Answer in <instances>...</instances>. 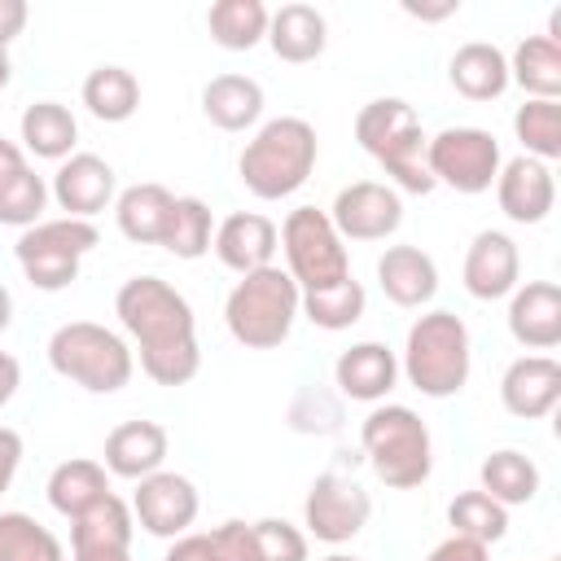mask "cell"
<instances>
[{
  "instance_id": "obj_16",
  "label": "cell",
  "mask_w": 561,
  "mask_h": 561,
  "mask_svg": "<svg viewBox=\"0 0 561 561\" xmlns=\"http://www.w3.org/2000/svg\"><path fill=\"white\" fill-rule=\"evenodd\" d=\"M495 202L513 224H543L557 206V180L552 167L539 158H508L495 175Z\"/></svg>"
},
{
  "instance_id": "obj_53",
  "label": "cell",
  "mask_w": 561,
  "mask_h": 561,
  "mask_svg": "<svg viewBox=\"0 0 561 561\" xmlns=\"http://www.w3.org/2000/svg\"><path fill=\"white\" fill-rule=\"evenodd\" d=\"M552 561H557V557H552Z\"/></svg>"
},
{
  "instance_id": "obj_30",
  "label": "cell",
  "mask_w": 561,
  "mask_h": 561,
  "mask_svg": "<svg viewBox=\"0 0 561 561\" xmlns=\"http://www.w3.org/2000/svg\"><path fill=\"white\" fill-rule=\"evenodd\" d=\"M48 504L61 513V517H79L88 513L96 500L110 495V473L101 460H88V456H75V460H61L53 473H48V486H44Z\"/></svg>"
},
{
  "instance_id": "obj_4",
  "label": "cell",
  "mask_w": 561,
  "mask_h": 561,
  "mask_svg": "<svg viewBox=\"0 0 561 561\" xmlns=\"http://www.w3.org/2000/svg\"><path fill=\"white\" fill-rule=\"evenodd\" d=\"M469 368H473V342H469V324L456 311H425L408 324L399 373L408 377L412 390H421L425 399H451L465 390Z\"/></svg>"
},
{
  "instance_id": "obj_36",
  "label": "cell",
  "mask_w": 561,
  "mask_h": 561,
  "mask_svg": "<svg viewBox=\"0 0 561 561\" xmlns=\"http://www.w3.org/2000/svg\"><path fill=\"white\" fill-rule=\"evenodd\" d=\"M447 522H451V535L478 539V543H486V548L508 535V508L495 504L486 491H460V495L447 504Z\"/></svg>"
},
{
  "instance_id": "obj_42",
  "label": "cell",
  "mask_w": 561,
  "mask_h": 561,
  "mask_svg": "<svg viewBox=\"0 0 561 561\" xmlns=\"http://www.w3.org/2000/svg\"><path fill=\"white\" fill-rule=\"evenodd\" d=\"M162 561H219V552H215L210 530H206V535L188 530V535L171 539V548H167V557H162Z\"/></svg>"
},
{
  "instance_id": "obj_6",
  "label": "cell",
  "mask_w": 561,
  "mask_h": 561,
  "mask_svg": "<svg viewBox=\"0 0 561 561\" xmlns=\"http://www.w3.org/2000/svg\"><path fill=\"white\" fill-rule=\"evenodd\" d=\"M359 447L390 491H412L434 473V443L430 425L408 403H373L359 425Z\"/></svg>"
},
{
  "instance_id": "obj_12",
  "label": "cell",
  "mask_w": 561,
  "mask_h": 561,
  "mask_svg": "<svg viewBox=\"0 0 561 561\" xmlns=\"http://www.w3.org/2000/svg\"><path fill=\"white\" fill-rule=\"evenodd\" d=\"M197 508H202V495H197L193 478L171 473V469H158V473L140 478L136 491H131V517L153 539L188 535V526L197 522Z\"/></svg>"
},
{
  "instance_id": "obj_48",
  "label": "cell",
  "mask_w": 561,
  "mask_h": 561,
  "mask_svg": "<svg viewBox=\"0 0 561 561\" xmlns=\"http://www.w3.org/2000/svg\"><path fill=\"white\" fill-rule=\"evenodd\" d=\"M26 167V153H22V145H13V140H4L0 136V184L9 180V175H18Z\"/></svg>"
},
{
  "instance_id": "obj_39",
  "label": "cell",
  "mask_w": 561,
  "mask_h": 561,
  "mask_svg": "<svg viewBox=\"0 0 561 561\" xmlns=\"http://www.w3.org/2000/svg\"><path fill=\"white\" fill-rule=\"evenodd\" d=\"M44 206H48V184H44V175L31 171V162L0 184V224L26 232L44 219Z\"/></svg>"
},
{
  "instance_id": "obj_35",
  "label": "cell",
  "mask_w": 561,
  "mask_h": 561,
  "mask_svg": "<svg viewBox=\"0 0 561 561\" xmlns=\"http://www.w3.org/2000/svg\"><path fill=\"white\" fill-rule=\"evenodd\" d=\"M0 561H66L61 539L31 513H0Z\"/></svg>"
},
{
  "instance_id": "obj_1",
  "label": "cell",
  "mask_w": 561,
  "mask_h": 561,
  "mask_svg": "<svg viewBox=\"0 0 561 561\" xmlns=\"http://www.w3.org/2000/svg\"><path fill=\"white\" fill-rule=\"evenodd\" d=\"M114 316L140 351V373L153 386H188L202 368L197 320L188 298L162 276H131L114 294Z\"/></svg>"
},
{
  "instance_id": "obj_27",
  "label": "cell",
  "mask_w": 561,
  "mask_h": 561,
  "mask_svg": "<svg viewBox=\"0 0 561 561\" xmlns=\"http://www.w3.org/2000/svg\"><path fill=\"white\" fill-rule=\"evenodd\" d=\"M18 131H22V153L48 158V162H66L79 145V118L61 101L26 105L22 118H18Z\"/></svg>"
},
{
  "instance_id": "obj_23",
  "label": "cell",
  "mask_w": 561,
  "mask_h": 561,
  "mask_svg": "<svg viewBox=\"0 0 561 561\" xmlns=\"http://www.w3.org/2000/svg\"><path fill=\"white\" fill-rule=\"evenodd\" d=\"M267 44L280 61L289 66H307L324 53L329 44V22L316 4H280L272 18H267Z\"/></svg>"
},
{
  "instance_id": "obj_11",
  "label": "cell",
  "mask_w": 561,
  "mask_h": 561,
  "mask_svg": "<svg viewBox=\"0 0 561 561\" xmlns=\"http://www.w3.org/2000/svg\"><path fill=\"white\" fill-rule=\"evenodd\" d=\"M373 517V495L346 473H320L302 500V526L320 543H351Z\"/></svg>"
},
{
  "instance_id": "obj_2",
  "label": "cell",
  "mask_w": 561,
  "mask_h": 561,
  "mask_svg": "<svg viewBox=\"0 0 561 561\" xmlns=\"http://www.w3.org/2000/svg\"><path fill=\"white\" fill-rule=\"evenodd\" d=\"M316 158H320L316 127L298 114H280L259 123V131L245 140L237 158V175L259 202H280L311 180Z\"/></svg>"
},
{
  "instance_id": "obj_28",
  "label": "cell",
  "mask_w": 561,
  "mask_h": 561,
  "mask_svg": "<svg viewBox=\"0 0 561 561\" xmlns=\"http://www.w3.org/2000/svg\"><path fill=\"white\" fill-rule=\"evenodd\" d=\"M171 202H175V193L162 188V184H127L114 197L118 232L127 241H136V245H162V232H167V219H171Z\"/></svg>"
},
{
  "instance_id": "obj_46",
  "label": "cell",
  "mask_w": 561,
  "mask_h": 561,
  "mask_svg": "<svg viewBox=\"0 0 561 561\" xmlns=\"http://www.w3.org/2000/svg\"><path fill=\"white\" fill-rule=\"evenodd\" d=\"M18 386H22V364L9 351H0V408H9V399L18 394Z\"/></svg>"
},
{
  "instance_id": "obj_15",
  "label": "cell",
  "mask_w": 561,
  "mask_h": 561,
  "mask_svg": "<svg viewBox=\"0 0 561 561\" xmlns=\"http://www.w3.org/2000/svg\"><path fill=\"white\" fill-rule=\"evenodd\" d=\"M460 280H465L469 298H478V302L508 298L522 285V250H517V241L508 232H500V228H482L465 250Z\"/></svg>"
},
{
  "instance_id": "obj_14",
  "label": "cell",
  "mask_w": 561,
  "mask_h": 561,
  "mask_svg": "<svg viewBox=\"0 0 561 561\" xmlns=\"http://www.w3.org/2000/svg\"><path fill=\"white\" fill-rule=\"evenodd\" d=\"M48 197L70 215V219H92L118 197V175L101 153L75 149L66 162H57Z\"/></svg>"
},
{
  "instance_id": "obj_10",
  "label": "cell",
  "mask_w": 561,
  "mask_h": 561,
  "mask_svg": "<svg viewBox=\"0 0 561 561\" xmlns=\"http://www.w3.org/2000/svg\"><path fill=\"white\" fill-rule=\"evenodd\" d=\"M425 167H430L434 184H447V188L473 197L495 184L504 153L486 127H443L438 136L425 140Z\"/></svg>"
},
{
  "instance_id": "obj_17",
  "label": "cell",
  "mask_w": 561,
  "mask_h": 561,
  "mask_svg": "<svg viewBox=\"0 0 561 561\" xmlns=\"http://www.w3.org/2000/svg\"><path fill=\"white\" fill-rule=\"evenodd\" d=\"M210 250H215V259H219L228 272L245 276V272L272 267V259H276V250H280V232H276V224H272L267 215H259V210H237V215H228L224 224H215Z\"/></svg>"
},
{
  "instance_id": "obj_20",
  "label": "cell",
  "mask_w": 561,
  "mask_h": 561,
  "mask_svg": "<svg viewBox=\"0 0 561 561\" xmlns=\"http://www.w3.org/2000/svg\"><path fill=\"white\" fill-rule=\"evenodd\" d=\"M557 399H561V364L552 355H517L500 377V403L522 421L548 416Z\"/></svg>"
},
{
  "instance_id": "obj_19",
  "label": "cell",
  "mask_w": 561,
  "mask_h": 561,
  "mask_svg": "<svg viewBox=\"0 0 561 561\" xmlns=\"http://www.w3.org/2000/svg\"><path fill=\"white\" fill-rule=\"evenodd\" d=\"M333 386L342 399L381 403L399 386V355L386 342H355L333 359Z\"/></svg>"
},
{
  "instance_id": "obj_44",
  "label": "cell",
  "mask_w": 561,
  "mask_h": 561,
  "mask_svg": "<svg viewBox=\"0 0 561 561\" xmlns=\"http://www.w3.org/2000/svg\"><path fill=\"white\" fill-rule=\"evenodd\" d=\"M18 465H22V434L13 425H0V495L13 486Z\"/></svg>"
},
{
  "instance_id": "obj_32",
  "label": "cell",
  "mask_w": 561,
  "mask_h": 561,
  "mask_svg": "<svg viewBox=\"0 0 561 561\" xmlns=\"http://www.w3.org/2000/svg\"><path fill=\"white\" fill-rule=\"evenodd\" d=\"M267 4L263 0H215L206 9V31L228 53H250L267 39Z\"/></svg>"
},
{
  "instance_id": "obj_45",
  "label": "cell",
  "mask_w": 561,
  "mask_h": 561,
  "mask_svg": "<svg viewBox=\"0 0 561 561\" xmlns=\"http://www.w3.org/2000/svg\"><path fill=\"white\" fill-rule=\"evenodd\" d=\"M26 18H31L26 0H0V48H9L26 31Z\"/></svg>"
},
{
  "instance_id": "obj_37",
  "label": "cell",
  "mask_w": 561,
  "mask_h": 561,
  "mask_svg": "<svg viewBox=\"0 0 561 561\" xmlns=\"http://www.w3.org/2000/svg\"><path fill=\"white\" fill-rule=\"evenodd\" d=\"M513 136L522 140L526 158L539 162H557L561 158V105L557 101H526L513 114Z\"/></svg>"
},
{
  "instance_id": "obj_47",
  "label": "cell",
  "mask_w": 561,
  "mask_h": 561,
  "mask_svg": "<svg viewBox=\"0 0 561 561\" xmlns=\"http://www.w3.org/2000/svg\"><path fill=\"white\" fill-rule=\"evenodd\" d=\"M403 13L408 18H421V22H443V18L460 13V0H443V4H408L403 0Z\"/></svg>"
},
{
  "instance_id": "obj_9",
  "label": "cell",
  "mask_w": 561,
  "mask_h": 561,
  "mask_svg": "<svg viewBox=\"0 0 561 561\" xmlns=\"http://www.w3.org/2000/svg\"><path fill=\"white\" fill-rule=\"evenodd\" d=\"M96 241H101V232L92 219H70V215L39 219L35 228H26L18 237L13 259L35 289L57 294L79 276V263H83V254L96 250Z\"/></svg>"
},
{
  "instance_id": "obj_38",
  "label": "cell",
  "mask_w": 561,
  "mask_h": 561,
  "mask_svg": "<svg viewBox=\"0 0 561 561\" xmlns=\"http://www.w3.org/2000/svg\"><path fill=\"white\" fill-rule=\"evenodd\" d=\"M364 307H368V294H364V285H359L355 276H346V280L333 285V289L302 294V316H307L316 329H324V333H342V329L359 324V320H364Z\"/></svg>"
},
{
  "instance_id": "obj_21",
  "label": "cell",
  "mask_w": 561,
  "mask_h": 561,
  "mask_svg": "<svg viewBox=\"0 0 561 561\" xmlns=\"http://www.w3.org/2000/svg\"><path fill=\"white\" fill-rule=\"evenodd\" d=\"M171 451V438L158 421H123L105 434V451H101V465L110 478H127V482H140L149 473L162 469Z\"/></svg>"
},
{
  "instance_id": "obj_50",
  "label": "cell",
  "mask_w": 561,
  "mask_h": 561,
  "mask_svg": "<svg viewBox=\"0 0 561 561\" xmlns=\"http://www.w3.org/2000/svg\"><path fill=\"white\" fill-rule=\"evenodd\" d=\"M9 324H13V294L0 285V333H4Z\"/></svg>"
},
{
  "instance_id": "obj_41",
  "label": "cell",
  "mask_w": 561,
  "mask_h": 561,
  "mask_svg": "<svg viewBox=\"0 0 561 561\" xmlns=\"http://www.w3.org/2000/svg\"><path fill=\"white\" fill-rule=\"evenodd\" d=\"M210 539H215V552H219V561H250V522H219L215 530H210Z\"/></svg>"
},
{
  "instance_id": "obj_49",
  "label": "cell",
  "mask_w": 561,
  "mask_h": 561,
  "mask_svg": "<svg viewBox=\"0 0 561 561\" xmlns=\"http://www.w3.org/2000/svg\"><path fill=\"white\" fill-rule=\"evenodd\" d=\"M70 561H131V552H70Z\"/></svg>"
},
{
  "instance_id": "obj_26",
  "label": "cell",
  "mask_w": 561,
  "mask_h": 561,
  "mask_svg": "<svg viewBox=\"0 0 561 561\" xmlns=\"http://www.w3.org/2000/svg\"><path fill=\"white\" fill-rule=\"evenodd\" d=\"M202 114L219 131H245L263 118V88L250 75H215L202 88Z\"/></svg>"
},
{
  "instance_id": "obj_7",
  "label": "cell",
  "mask_w": 561,
  "mask_h": 561,
  "mask_svg": "<svg viewBox=\"0 0 561 561\" xmlns=\"http://www.w3.org/2000/svg\"><path fill=\"white\" fill-rule=\"evenodd\" d=\"M48 364L57 377L75 381L88 394H118L136 373V355L127 337L96 320L57 324L48 337Z\"/></svg>"
},
{
  "instance_id": "obj_52",
  "label": "cell",
  "mask_w": 561,
  "mask_h": 561,
  "mask_svg": "<svg viewBox=\"0 0 561 561\" xmlns=\"http://www.w3.org/2000/svg\"><path fill=\"white\" fill-rule=\"evenodd\" d=\"M324 561H364V557H351V552H329Z\"/></svg>"
},
{
  "instance_id": "obj_43",
  "label": "cell",
  "mask_w": 561,
  "mask_h": 561,
  "mask_svg": "<svg viewBox=\"0 0 561 561\" xmlns=\"http://www.w3.org/2000/svg\"><path fill=\"white\" fill-rule=\"evenodd\" d=\"M425 561H491V548L465 535H447L443 543H434V552Z\"/></svg>"
},
{
  "instance_id": "obj_31",
  "label": "cell",
  "mask_w": 561,
  "mask_h": 561,
  "mask_svg": "<svg viewBox=\"0 0 561 561\" xmlns=\"http://www.w3.org/2000/svg\"><path fill=\"white\" fill-rule=\"evenodd\" d=\"M508 83L526 92V101H557L561 96V44L548 35H526L508 57Z\"/></svg>"
},
{
  "instance_id": "obj_8",
  "label": "cell",
  "mask_w": 561,
  "mask_h": 561,
  "mask_svg": "<svg viewBox=\"0 0 561 561\" xmlns=\"http://www.w3.org/2000/svg\"><path fill=\"white\" fill-rule=\"evenodd\" d=\"M276 232H280V250H285V272L294 276V285L302 294L333 289L351 276V254H346V241L337 237V228L329 224V210L294 206Z\"/></svg>"
},
{
  "instance_id": "obj_18",
  "label": "cell",
  "mask_w": 561,
  "mask_h": 561,
  "mask_svg": "<svg viewBox=\"0 0 561 561\" xmlns=\"http://www.w3.org/2000/svg\"><path fill=\"white\" fill-rule=\"evenodd\" d=\"M508 333L526 351L561 346V285L557 280H526L508 294Z\"/></svg>"
},
{
  "instance_id": "obj_34",
  "label": "cell",
  "mask_w": 561,
  "mask_h": 561,
  "mask_svg": "<svg viewBox=\"0 0 561 561\" xmlns=\"http://www.w3.org/2000/svg\"><path fill=\"white\" fill-rule=\"evenodd\" d=\"M215 241V215L202 197H175L171 202V219L162 232V250L175 259H202Z\"/></svg>"
},
{
  "instance_id": "obj_25",
  "label": "cell",
  "mask_w": 561,
  "mask_h": 561,
  "mask_svg": "<svg viewBox=\"0 0 561 561\" xmlns=\"http://www.w3.org/2000/svg\"><path fill=\"white\" fill-rule=\"evenodd\" d=\"M131 535H136L131 504L110 491L70 522V552H131Z\"/></svg>"
},
{
  "instance_id": "obj_3",
  "label": "cell",
  "mask_w": 561,
  "mask_h": 561,
  "mask_svg": "<svg viewBox=\"0 0 561 561\" xmlns=\"http://www.w3.org/2000/svg\"><path fill=\"white\" fill-rule=\"evenodd\" d=\"M355 140L359 149L390 175L394 193H434V175L425 167V127L416 110L403 96H377L355 114Z\"/></svg>"
},
{
  "instance_id": "obj_33",
  "label": "cell",
  "mask_w": 561,
  "mask_h": 561,
  "mask_svg": "<svg viewBox=\"0 0 561 561\" xmlns=\"http://www.w3.org/2000/svg\"><path fill=\"white\" fill-rule=\"evenodd\" d=\"M83 105L101 123H127L140 110V79L127 66H96L83 79Z\"/></svg>"
},
{
  "instance_id": "obj_40",
  "label": "cell",
  "mask_w": 561,
  "mask_h": 561,
  "mask_svg": "<svg viewBox=\"0 0 561 561\" xmlns=\"http://www.w3.org/2000/svg\"><path fill=\"white\" fill-rule=\"evenodd\" d=\"M250 561H307V535L285 517L250 522Z\"/></svg>"
},
{
  "instance_id": "obj_29",
  "label": "cell",
  "mask_w": 561,
  "mask_h": 561,
  "mask_svg": "<svg viewBox=\"0 0 561 561\" xmlns=\"http://www.w3.org/2000/svg\"><path fill=\"white\" fill-rule=\"evenodd\" d=\"M539 482H543L539 465H535L526 451H517V447L491 451V456L482 460V469H478V491H486V495H491L495 504H504V508L530 504V500L539 495Z\"/></svg>"
},
{
  "instance_id": "obj_5",
  "label": "cell",
  "mask_w": 561,
  "mask_h": 561,
  "mask_svg": "<svg viewBox=\"0 0 561 561\" xmlns=\"http://www.w3.org/2000/svg\"><path fill=\"white\" fill-rule=\"evenodd\" d=\"M302 316V289L285 267L245 272L224 298V324L245 351H276Z\"/></svg>"
},
{
  "instance_id": "obj_22",
  "label": "cell",
  "mask_w": 561,
  "mask_h": 561,
  "mask_svg": "<svg viewBox=\"0 0 561 561\" xmlns=\"http://www.w3.org/2000/svg\"><path fill=\"white\" fill-rule=\"evenodd\" d=\"M377 285L394 307H425L438 294V263L421 245H386L377 259Z\"/></svg>"
},
{
  "instance_id": "obj_51",
  "label": "cell",
  "mask_w": 561,
  "mask_h": 561,
  "mask_svg": "<svg viewBox=\"0 0 561 561\" xmlns=\"http://www.w3.org/2000/svg\"><path fill=\"white\" fill-rule=\"evenodd\" d=\"M9 79H13V61H9V48H0V92L9 88Z\"/></svg>"
},
{
  "instance_id": "obj_24",
  "label": "cell",
  "mask_w": 561,
  "mask_h": 561,
  "mask_svg": "<svg viewBox=\"0 0 561 561\" xmlns=\"http://www.w3.org/2000/svg\"><path fill=\"white\" fill-rule=\"evenodd\" d=\"M447 79L465 101H495L508 92V57L486 39H469L451 53Z\"/></svg>"
},
{
  "instance_id": "obj_13",
  "label": "cell",
  "mask_w": 561,
  "mask_h": 561,
  "mask_svg": "<svg viewBox=\"0 0 561 561\" xmlns=\"http://www.w3.org/2000/svg\"><path fill=\"white\" fill-rule=\"evenodd\" d=\"M329 224L342 241H386L403 224V197L381 180H355L337 188L329 206Z\"/></svg>"
}]
</instances>
